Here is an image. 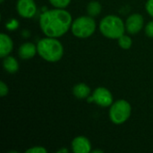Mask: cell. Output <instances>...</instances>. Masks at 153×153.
Returning <instances> with one entry per match:
<instances>
[{"label": "cell", "mask_w": 153, "mask_h": 153, "mask_svg": "<svg viewBox=\"0 0 153 153\" xmlns=\"http://www.w3.org/2000/svg\"><path fill=\"white\" fill-rule=\"evenodd\" d=\"M93 101L100 107H109L113 104V96L111 92L104 88V87H99L97 88L93 92Z\"/></svg>", "instance_id": "cell-6"}, {"label": "cell", "mask_w": 153, "mask_h": 153, "mask_svg": "<svg viewBox=\"0 0 153 153\" xmlns=\"http://www.w3.org/2000/svg\"><path fill=\"white\" fill-rule=\"evenodd\" d=\"M3 66L4 69L10 74L16 73L19 69V64L13 56H5L3 61Z\"/></svg>", "instance_id": "cell-13"}, {"label": "cell", "mask_w": 153, "mask_h": 153, "mask_svg": "<svg viewBox=\"0 0 153 153\" xmlns=\"http://www.w3.org/2000/svg\"><path fill=\"white\" fill-rule=\"evenodd\" d=\"M143 27V17L140 13L130 15L126 22V29L131 34H136Z\"/></svg>", "instance_id": "cell-8"}, {"label": "cell", "mask_w": 153, "mask_h": 153, "mask_svg": "<svg viewBox=\"0 0 153 153\" xmlns=\"http://www.w3.org/2000/svg\"><path fill=\"white\" fill-rule=\"evenodd\" d=\"M87 12L90 16L95 17L99 15L101 12V5L98 1H91L87 6Z\"/></svg>", "instance_id": "cell-14"}, {"label": "cell", "mask_w": 153, "mask_h": 153, "mask_svg": "<svg viewBox=\"0 0 153 153\" xmlns=\"http://www.w3.org/2000/svg\"><path fill=\"white\" fill-rule=\"evenodd\" d=\"M39 55L48 62H57L64 55V48L62 44L52 37L42 39L37 45Z\"/></svg>", "instance_id": "cell-2"}, {"label": "cell", "mask_w": 153, "mask_h": 153, "mask_svg": "<svg viewBox=\"0 0 153 153\" xmlns=\"http://www.w3.org/2000/svg\"><path fill=\"white\" fill-rule=\"evenodd\" d=\"M8 93V87L4 82H0V96L4 97Z\"/></svg>", "instance_id": "cell-19"}, {"label": "cell", "mask_w": 153, "mask_h": 153, "mask_svg": "<svg viewBox=\"0 0 153 153\" xmlns=\"http://www.w3.org/2000/svg\"><path fill=\"white\" fill-rule=\"evenodd\" d=\"M58 153H61V152H68V150H66V149H62V150H60V151H58L57 152Z\"/></svg>", "instance_id": "cell-22"}, {"label": "cell", "mask_w": 153, "mask_h": 153, "mask_svg": "<svg viewBox=\"0 0 153 153\" xmlns=\"http://www.w3.org/2000/svg\"><path fill=\"white\" fill-rule=\"evenodd\" d=\"M37 48L33 43L26 42L19 48V56L22 59H30L36 54Z\"/></svg>", "instance_id": "cell-11"}, {"label": "cell", "mask_w": 153, "mask_h": 153, "mask_svg": "<svg viewBox=\"0 0 153 153\" xmlns=\"http://www.w3.org/2000/svg\"><path fill=\"white\" fill-rule=\"evenodd\" d=\"M131 111L132 108L129 102L125 100H119L111 105L109 117L114 124L121 125L130 117Z\"/></svg>", "instance_id": "cell-5"}, {"label": "cell", "mask_w": 153, "mask_h": 153, "mask_svg": "<svg viewBox=\"0 0 153 153\" xmlns=\"http://www.w3.org/2000/svg\"><path fill=\"white\" fill-rule=\"evenodd\" d=\"M96 29V22L91 16H81L72 23L73 34L81 39L91 36Z\"/></svg>", "instance_id": "cell-4"}, {"label": "cell", "mask_w": 153, "mask_h": 153, "mask_svg": "<svg viewBox=\"0 0 153 153\" xmlns=\"http://www.w3.org/2000/svg\"><path fill=\"white\" fill-rule=\"evenodd\" d=\"M126 24L121 18L116 15H108L104 17L100 24L101 33L108 39H119L124 35Z\"/></svg>", "instance_id": "cell-3"}, {"label": "cell", "mask_w": 153, "mask_h": 153, "mask_svg": "<svg viewBox=\"0 0 153 153\" xmlns=\"http://www.w3.org/2000/svg\"><path fill=\"white\" fill-rule=\"evenodd\" d=\"M4 1V0H0V2H1V3H3Z\"/></svg>", "instance_id": "cell-24"}, {"label": "cell", "mask_w": 153, "mask_h": 153, "mask_svg": "<svg viewBox=\"0 0 153 153\" xmlns=\"http://www.w3.org/2000/svg\"><path fill=\"white\" fill-rule=\"evenodd\" d=\"M71 25L72 16L63 8L47 11L39 18L40 29L48 37H61L68 31Z\"/></svg>", "instance_id": "cell-1"}, {"label": "cell", "mask_w": 153, "mask_h": 153, "mask_svg": "<svg viewBox=\"0 0 153 153\" xmlns=\"http://www.w3.org/2000/svg\"><path fill=\"white\" fill-rule=\"evenodd\" d=\"M146 10L148 13L153 17V0H148L146 3Z\"/></svg>", "instance_id": "cell-20"}, {"label": "cell", "mask_w": 153, "mask_h": 153, "mask_svg": "<svg viewBox=\"0 0 153 153\" xmlns=\"http://www.w3.org/2000/svg\"><path fill=\"white\" fill-rule=\"evenodd\" d=\"M26 153H47V150L41 146H37V147L28 149L26 151Z\"/></svg>", "instance_id": "cell-17"}, {"label": "cell", "mask_w": 153, "mask_h": 153, "mask_svg": "<svg viewBox=\"0 0 153 153\" xmlns=\"http://www.w3.org/2000/svg\"><path fill=\"white\" fill-rule=\"evenodd\" d=\"M118 39V44L119 46L124 48V49H129L131 47H132V44H133V41L131 39L130 37L126 36V35H122Z\"/></svg>", "instance_id": "cell-15"}, {"label": "cell", "mask_w": 153, "mask_h": 153, "mask_svg": "<svg viewBox=\"0 0 153 153\" xmlns=\"http://www.w3.org/2000/svg\"><path fill=\"white\" fill-rule=\"evenodd\" d=\"M17 27H18V22L16 20H12V22L10 23H7L6 24V28L11 29V30L16 29Z\"/></svg>", "instance_id": "cell-21"}, {"label": "cell", "mask_w": 153, "mask_h": 153, "mask_svg": "<svg viewBox=\"0 0 153 153\" xmlns=\"http://www.w3.org/2000/svg\"><path fill=\"white\" fill-rule=\"evenodd\" d=\"M17 11L22 17L31 18L36 13L37 6L34 0H18Z\"/></svg>", "instance_id": "cell-7"}, {"label": "cell", "mask_w": 153, "mask_h": 153, "mask_svg": "<svg viewBox=\"0 0 153 153\" xmlns=\"http://www.w3.org/2000/svg\"><path fill=\"white\" fill-rule=\"evenodd\" d=\"M93 152H102L101 150H96V151H93Z\"/></svg>", "instance_id": "cell-23"}, {"label": "cell", "mask_w": 153, "mask_h": 153, "mask_svg": "<svg viewBox=\"0 0 153 153\" xmlns=\"http://www.w3.org/2000/svg\"><path fill=\"white\" fill-rule=\"evenodd\" d=\"M145 33L148 37L153 38V21L150 22L145 27Z\"/></svg>", "instance_id": "cell-18"}, {"label": "cell", "mask_w": 153, "mask_h": 153, "mask_svg": "<svg viewBox=\"0 0 153 153\" xmlns=\"http://www.w3.org/2000/svg\"><path fill=\"white\" fill-rule=\"evenodd\" d=\"M73 93L77 99H88L91 93V89L85 83H79L74 87Z\"/></svg>", "instance_id": "cell-12"}, {"label": "cell", "mask_w": 153, "mask_h": 153, "mask_svg": "<svg viewBox=\"0 0 153 153\" xmlns=\"http://www.w3.org/2000/svg\"><path fill=\"white\" fill-rule=\"evenodd\" d=\"M13 49V41L11 38L4 34L2 33L0 35V56L1 57H5L7 55L11 53Z\"/></svg>", "instance_id": "cell-10"}, {"label": "cell", "mask_w": 153, "mask_h": 153, "mask_svg": "<svg viewBox=\"0 0 153 153\" xmlns=\"http://www.w3.org/2000/svg\"><path fill=\"white\" fill-rule=\"evenodd\" d=\"M72 148L75 153H89L91 151V144L88 138L77 136L72 142Z\"/></svg>", "instance_id": "cell-9"}, {"label": "cell", "mask_w": 153, "mask_h": 153, "mask_svg": "<svg viewBox=\"0 0 153 153\" xmlns=\"http://www.w3.org/2000/svg\"><path fill=\"white\" fill-rule=\"evenodd\" d=\"M48 1L51 3L52 5H54L56 8H65L71 2V0H48Z\"/></svg>", "instance_id": "cell-16"}]
</instances>
